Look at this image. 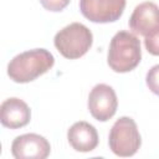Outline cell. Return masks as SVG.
Returning <instances> with one entry per match:
<instances>
[{
  "label": "cell",
  "mask_w": 159,
  "mask_h": 159,
  "mask_svg": "<svg viewBox=\"0 0 159 159\" xmlns=\"http://www.w3.org/2000/svg\"><path fill=\"white\" fill-rule=\"evenodd\" d=\"M144 45L149 53L159 56V29L150 32L144 37Z\"/></svg>",
  "instance_id": "obj_12"
},
{
  "label": "cell",
  "mask_w": 159,
  "mask_h": 159,
  "mask_svg": "<svg viewBox=\"0 0 159 159\" xmlns=\"http://www.w3.org/2000/svg\"><path fill=\"white\" fill-rule=\"evenodd\" d=\"M50 152L48 140L36 133L21 134L11 144V153L16 159H45L50 155Z\"/></svg>",
  "instance_id": "obj_7"
},
{
  "label": "cell",
  "mask_w": 159,
  "mask_h": 159,
  "mask_svg": "<svg viewBox=\"0 0 159 159\" xmlns=\"http://www.w3.org/2000/svg\"><path fill=\"white\" fill-rule=\"evenodd\" d=\"M142 60L139 39L129 31H118L111 40L107 62L108 66L119 73L134 70Z\"/></svg>",
  "instance_id": "obj_2"
},
{
  "label": "cell",
  "mask_w": 159,
  "mask_h": 159,
  "mask_svg": "<svg viewBox=\"0 0 159 159\" xmlns=\"http://www.w3.org/2000/svg\"><path fill=\"white\" fill-rule=\"evenodd\" d=\"M129 27L133 34L144 37L159 29V6L152 1L137 5L129 17Z\"/></svg>",
  "instance_id": "obj_8"
},
{
  "label": "cell",
  "mask_w": 159,
  "mask_h": 159,
  "mask_svg": "<svg viewBox=\"0 0 159 159\" xmlns=\"http://www.w3.org/2000/svg\"><path fill=\"white\" fill-rule=\"evenodd\" d=\"M108 144L118 157H132L140 148L142 139L137 123L130 117L118 118L111 128Z\"/></svg>",
  "instance_id": "obj_4"
},
{
  "label": "cell",
  "mask_w": 159,
  "mask_h": 159,
  "mask_svg": "<svg viewBox=\"0 0 159 159\" xmlns=\"http://www.w3.org/2000/svg\"><path fill=\"white\" fill-rule=\"evenodd\" d=\"M125 7V0H80L82 15L92 22L117 21Z\"/></svg>",
  "instance_id": "obj_6"
},
{
  "label": "cell",
  "mask_w": 159,
  "mask_h": 159,
  "mask_svg": "<svg viewBox=\"0 0 159 159\" xmlns=\"http://www.w3.org/2000/svg\"><path fill=\"white\" fill-rule=\"evenodd\" d=\"M40 2L46 10L57 12L63 10L70 4V0H40Z\"/></svg>",
  "instance_id": "obj_13"
},
{
  "label": "cell",
  "mask_w": 159,
  "mask_h": 159,
  "mask_svg": "<svg viewBox=\"0 0 159 159\" xmlns=\"http://www.w3.org/2000/svg\"><path fill=\"white\" fill-rule=\"evenodd\" d=\"M145 82L148 88L157 96H159V65L153 66L148 72L145 77Z\"/></svg>",
  "instance_id": "obj_11"
},
{
  "label": "cell",
  "mask_w": 159,
  "mask_h": 159,
  "mask_svg": "<svg viewBox=\"0 0 159 159\" xmlns=\"http://www.w3.org/2000/svg\"><path fill=\"white\" fill-rule=\"evenodd\" d=\"M93 42L91 30L81 24L72 22L61 29L53 39L55 47L66 58L76 60L87 53Z\"/></svg>",
  "instance_id": "obj_3"
},
{
  "label": "cell",
  "mask_w": 159,
  "mask_h": 159,
  "mask_svg": "<svg viewBox=\"0 0 159 159\" xmlns=\"http://www.w3.org/2000/svg\"><path fill=\"white\" fill-rule=\"evenodd\" d=\"M31 119L30 107L17 97L5 99L0 106V122L10 129L22 128Z\"/></svg>",
  "instance_id": "obj_9"
},
{
  "label": "cell",
  "mask_w": 159,
  "mask_h": 159,
  "mask_svg": "<svg viewBox=\"0 0 159 159\" xmlns=\"http://www.w3.org/2000/svg\"><path fill=\"white\" fill-rule=\"evenodd\" d=\"M67 139L75 150L82 153L92 152L98 145L97 129L84 120L76 122L70 127L67 132Z\"/></svg>",
  "instance_id": "obj_10"
},
{
  "label": "cell",
  "mask_w": 159,
  "mask_h": 159,
  "mask_svg": "<svg viewBox=\"0 0 159 159\" xmlns=\"http://www.w3.org/2000/svg\"><path fill=\"white\" fill-rule=\"evenodd\" d=\"M117 94L109 84H96L88 96V109L92 117L99 122L109 120L117 112Z\"/></svg>",
  "instance_id": "obj_5"
},
{
  "label": "cell",
  "mask_w": 159,
  "mask_h": 159,
  "mask_svg": "<svg viewBox=\"0 0 159 159\" xmlns=\"http://www.w3.org/2000/svg\"><path fill=\"white\" fill-rule=\"evenodd\" d=\"M55 63L53 55L46 48H34L16 55L7 65L9 77L17 83H27L47 72Z\"/></svg>",
  "instance_id": "obj_1"
}]
</instances>
